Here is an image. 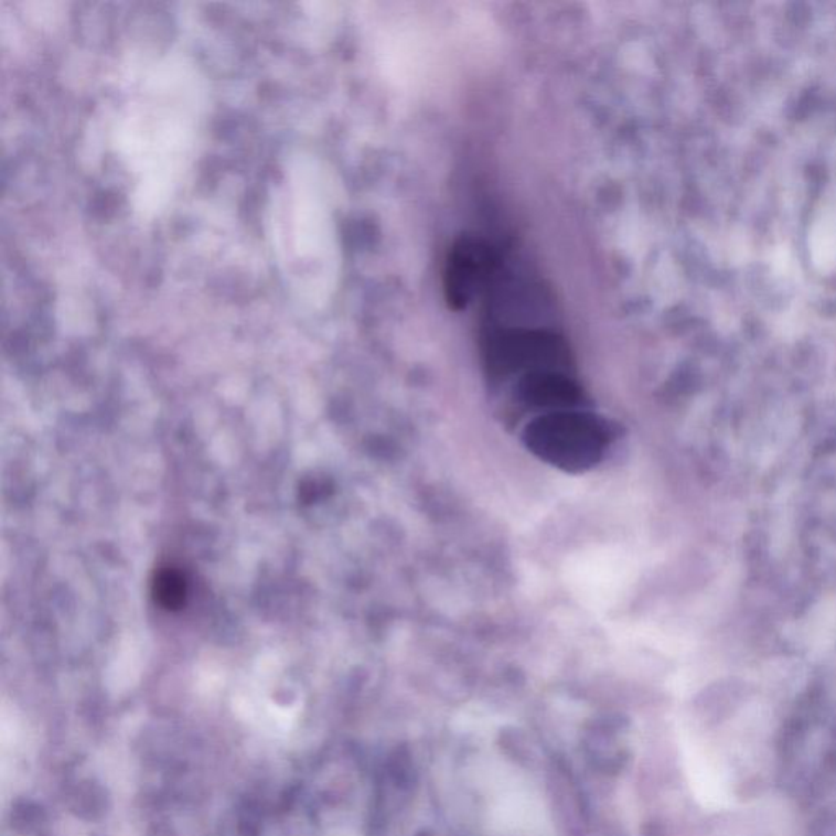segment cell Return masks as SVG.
Returning <instances> with one entry per match:
<instances>
[{
  "mask_svg": "<svg viewBox=\"0 0 836 836\" xmlns=\"http://www.w3.org/2000/svg\"><path fill=\"white\" fill-rule=\"evenodd\" d=\"M156 593L164 607L175 608L182 603L183 597H185V583L179 574L164 572L156 582Z\"/></svg>",
  "mask_w": 836,
  "mask_h": 836,
  "instance_id": "cell-2",
  "label": "cell"
},
{
  "mask_svg": "<svg viewBox=\"0 0 836 836\" xmlns=\"http://www.w3.org/2000/svg\"><path fill=\"white\" fill-rule=\"evenodd\" d=\"M497 274V254L481 237L454 243L444 270V294L453 309H464L491 285Z\"/></svg>",
  "mask_w": 836,
  "mask_h": 836,
  "instance_id": "cell-1",
  "label": "cell"
}]
</instances>
